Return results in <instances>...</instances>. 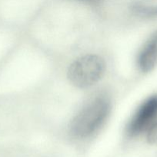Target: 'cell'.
<instances>
[{
    "label": "cell",
    "instance_id": "3",
    "mask_svg": "<svg viewBox=\"0 0 157 157\" xmlns=\"http://www.w3.org/2000/svg\"><path fill=\"white\" fill-rule=\"evenodd\" d=\"M157 122V94L148 97L135 110L127 126V131L132 136L146 133Z\"/></svg>",
    "mask_w": 157,
    "mask_h": 157
},
{
    "label": "cell",
    "instance_id": "4",
    "mask_svg": "<svg viewBox=\"0 0 157 157\" xmlns=\"http://www.w3.org/2000/svg\"><path fill=\"white\" fill-rule=\"evenodd\" d=\"M136 64L139 70L144 74L150 73L157 67V30L148 37L140 48Z\"/></svg>",
    "mask_w": 157,
    "mask_h": 157
},
{
    "label": "cell",
    "instance_id": "6",
    "mask_svg": "<svg viewBox=\"0 0 157 157\" xmlns=\"http://www.w3.org/2000/svg\"><path fill=\"white\" fill-rule=\"evenodd\" d=\"M146 139L151 144H157V122L146 131Z\"/></svg>",
    "mask_w": 157,
    "mask_h": 157
},
{
    "label": "cell",
    "instance_id": "5",
    "mask_svg": "<svg viewBox=\"0 0 157 157\" xmlns=\"http://www.w3.org/2000/svg\"><path fill=\"white\" fill-rule=\"evenodd\" d=\"M132 10L145 18H157V0H135Z\"/></svg>",
    "mask_w": 157,
    "mask_h": 157
},
{
    "label": "cell",
    "instance_id": "1",
    "mask_svg": "<svg viewBox=\"0 0 157 157\" xmlns=\"http://www.w3.org/2000/svg\"><path fill=\"white\" fill-rule=\"evenodd\" d=\"M110 110V102L106 97L100 95L89 100L71 121L72 134L79 139L93 135L107 121Z\"/></svg>",
    "mask_w": 157,
    "mask_h": 157
},
{
    "label": "cell",
    "instance_id": "2",
    "mask_svg": "<svg viewBox=\"0 0 157 157\" xmlns=\"http://www.w3.org/2000/svg\"><path fill=\"white\" fill-rule=\"evenodd\" d=\"M106 71V64L97 55L89 54L75 59L68 68L71 84L79 89H87L98 84Z\"/></svg>",
    "mask_w": 157,
    "mask_h": 157
},
{
    "label": "cell",
    "instance_id": "7",
    "mask_svg": "<svg viewBox=\"0 0 157 157\" xmlns=\"http://www.w3.org/2000/svg\"><path fill=\"white\" fill-rule=\"evenodd\" d=\"M77 1L87 3L89 5H97L101 2L103 0H77Z\"/></svg>",
    "mask_w": 157,
    "mask_h": 157
}]
</instances>
